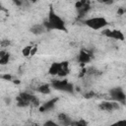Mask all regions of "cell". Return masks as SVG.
I'll use <instances>...</instances> for the list:
<instances>
[{"label": "cell", "mask_w": 126, "mask_h": 126, "mask_svg": "<svg viewBox=\"0 0 126 126\" xmlns=\"http://www.w3.org/2000/svg\"><path fill=\"white\" fill-rule=\"evenodd\" d=\"M43 26L47 31H60V32H67L65 21L54 11L53 7L50 6L47 14V19L43 21Z\"/></svg>", "instance_id": "6da1fadb"}, {"label": "cell", "mask_w": 126, "mask_h": 126, "mask_svg": "<svg viewBox=\"0 0 126 126\" xmlns=\"http://www.w3.org/2000/svg\"><path fill=\"white\" fill-rule=\"evenodd\" d=\"M84 24L88 28L94 31H98V30H103L108 25V22L104 17H91L85 19Z\"/></svg>", "instance_id": "7a4b0ae2"}, {"label": "cell", "mask_w": 126, "mask_h": 126, "mask_svg": "<svg viewBox=\"0 0 126 126\" xmlns=\"http://www.w3.org/2000/svg\"><path fill=\"white\" fill-rule=\"evenodd\" d=\"M50 86H51V88H53L54 90H57V91L70 93V94H72L74 92V86L71 83H69V81L66 79L61 78V79L52 80L50 82Z\"/></svg>", "instance_id": "3957f363"}, {"label": "cell", "mask_w": 126, "mask_h": 126, "mask_svg": "<svg viewBox=\"0 0 126 126\" xmlns=\"http://www.w3.org/2000/svg\"><path fill=\"white\" fill-rule=\"evenodd\" d=\"M109 96L111 100L117 101L121 104H125L126 101V94L123 91L122 88L120 87H115L109 90Z\"/></svg>", "instance_id": "277c9868"}, {"label": "cell", "mask_w": 126, "mask_h": 126, "mask_svg": "<svg viewBox=\"0 0 126 126\" xmlns=\"http://www.w3.org/2000/svg\"><path fill=\"white\" fill-rule=\"evenodd\" d=\"M75 9H76L77 14L80 18L84 17L89 12V10L91 9L90 0H78L75 3Z\"/></svg>", "instance_id": "5b68a950"}, {"label": "cell", "mask_w": 126, "mask_h": 126, "mask_svg": "<svg viewBox=\"0 0 126 126\" xmlns=\"http://www.w3.org/2000/svg\"><path fill=\"white\" fill-rule=\"evenodd\" d=\"M98 108L103 111L118 110L120 108V103L114 100H103L98 104Z\"/></svg>", "instance_id": "8992f818"}, {"label": "cell", "mask_w": 126, "mask_h": 126, "mask_svg": "<svg viewBox=\"0 0 126 126\" xmlns=\"http://www.w3.org/2000/svg\"><path fill=\"white\" fill-rule=\"evenodd\" d=\"M101 33L108 37V38H112V39H115V40H120V41H123L125 36L123 34V32L119 30H103L101 32Z\"/></svg>", "instance_id": "52a82bcc"}, {"label": "cell", "mask_w": 126, "mask_h": 126, "mask_svg": "<svg viewBox=\"0 0 126 126\" xmlns=\"http://www.w3.org/2000/svg\"><path fill=\"white\" fill-rule=\"evenodd\" d=\"M93 58V53L92 51L88 50V49H84L82 48L80 51H79V54H78V62L82 65H85L89 62H91Z\"/></svg>", "instance_id": "ba28073f"}, {"label": "cell", "mask_w": 126, "mask_h": 126, "mask_svg": "<svg viewBox=\"0 0 126 126\" xmlns=\"http://www.w3.org/2000/svg\"><path fill=\"white\" fill-rule=\"evenodd\" d=\"M69 73H70L69 62H67V61L59 62V69H58L57 77H59V78H65Z\"/></svg>", "instance_id": "9c48e42d"}, {"label": "cell", "mask_w": 126, "mask_h": 126, "mask_svg": "<svg viewBox=\"0 0 126 126\" xmlns=\"http://www.w3.org/2000/svg\"><path fill=\"white\" fill-rule=\"evenodd\" d=\"M58 98H52L50 100H47L46 102H44L41 106H39V111L41 112H45V111H49V110H52L57 102Z\"/></svg>", "instance_id": "30bf717a"}, {"label": "cell", "mask_w": 126, "mask_h": 126, "mask_svg": "<svg viewBox=\"0 0 126 126\" xmlns=\"http://www.w3.org/2000/svg\"><path fill=\"white\" fill-rule=\"evenodd\" d=\"M31 32H32V33H33L35 35H39V34H42L43 32H47V30L45 29L43 24H35V25L32 26Z\"/></svg>", "instance_id": "8fae6325"}, {"label": "cell", "mask_w": 126, "mask_h": 126, "mask_svg": "<svg viewBox=\"0 0 126 126\" xmlns=\"http://www.w3.org/2000/svg\"><path fill=\"white\" fill-rule=\"evenodd\" d=\"M57 119L60 124L62 125H72V120L71 118L66 114V113H59L57 116Z\"/></svg>", "instance_id": "7c38bea8"}, {"label": "cell", "mask_w": 126, "mask_h": 126, "mask_svg": "<svg viewBox=\"0 0 126 126\" xmlns=\"http://www.w3.org/2000/svg\"><path fill=\"white\" fill-rule=\"evenodd\" d=\"M36 91L42 94H49L51 93V86L50 84H40L37 88H36Z\"/></svg>", "instance_id": "4fadbf2b"}, {"label": "cell", "mask_w": 126, "mask_h": 126, "mask_svg": "<svg viewBox=\"0 0 126 126\" xmlns=\"http://www.w3.org/2000/svg\"><path fill=\"white\" fill-rule=\"evenodd\" d=\"M10 60V54L6 50L0 51V65H7Z\"/></svg>", "instance_id": "5bb4252c"}, {"label": "cell", "mask_w": 126, "mask_h": 126, "mask_svg": "<svg viewBox=\"0 0 126 126\" xmlns=\"http://www.w3.org/2000/svg\"><path fill=\"white\" fill-rule=\"evenodd\" d=\"M58 69H59V62H53L48 69V74L51 76H57Z\"/></svg>", "instance_id": "9a60e30c"}, {"label": "cell", "mask_w": 126, "mask_h": 126, "mask_svg": "<svg viewBox=\"0 0 126 126\" xmlns=\"http://www.w3.org/2000/svg\"><path fill=\"white\" fill-rule=\"evenodd\" d=\"M16 100H17V105H18L19 107H27V106H30V105H31V104H30L26 99H24L20 94L17 96Z\"/></svg>", "instance_id": "2e32d148"}, {"label": "cell", "mask_w": 126, "mask_h": 126, "mask_svg": "<svg viewBox=\"0 0 126 126\" xmlns=\"http://www.w3.org/2000/svg\"><path fill=\"white\" fill-rule=\"evenodd\" d=\"M32 45H28V46L24 47V49H23L22 53H23V55H24L25 57L31 56V50H32Z\"/></svg>", "instance_id": "e0dca14e"}, {"label": "cell", "mask_w": 126, "mask_h": 126, "mask_svg": "<svg viewBox=\"0 0 126 126\" xmlns=\"http://www.w3.org/2000/svg\"><path fill=\"white\" fill-rule=\"evenodd\" d=\"M72 125H77V126H86L87 125V122L84 121L83 119L80 120V121H73L72 122Z\"/></svg>", "instance_id": "ac0fdd59"}, {"label": "cell", "mask_w": 126, "mask_h": 126, "mask_svg": "<svg viewBox=\"0 0 126 126\" xmlns=\"http://www.w3.org/2000/svg\"><path fill=\"white\" fill-rule=\"evenodd\" d=\"M0 45H1L2 47L6 48V47H8V46L10 45V40H9V39H3V40L0 41Z\"/></svg>", "instance_id": "d6986e66"}, {"label": "cell", "mask_w": 126, "mask_h": 126, "mask_svg": "<svg viewBox=\"0 0 126 126\" xmlns=\"http://www.w3.org/2000/svg\"><path fill=\"white\" fill-rule=\"evenodd\" d=\"M12 2L17 6V7H22L24 5L25 0H12Z\"/></svg>", "instance_id": "ffe728a7"}, {"label": "cell", "mask_w": 126, "mask_h": 126, "mask_svg": "<svg viewBox=\"0 0 126 126\" xmlns=\"http://www.w3.org/2000/svg\"><path fill=\"white\" fill-rule=\"evenodd\" d=\"M84 96H85L86 98H92V97H94V93H93V92H89V93H86Z\"/></svg>", "instance_id": "44dd1931"}, {"label": "cell", "mask_w": 126, "mask_h": 126, "mask_svg": "<svg viewBox=\"0 0 126 126\" xmlns=\"http://www.w3.org/2000/svg\"><path fill=\"white\" fill-rule=\"evenodd\" d=\"M44 125H54V126H56V125H57V123H56L55 121H51V120H48V121H46V122L44 123Z\"/></svg>", "instance_id": "7402d4cb"}, {"label": "cell", "mask_w": 126, "mask_h": 126, "mask_svg": "<svg viewBox=\"0 0 126 126\" xmlns=\"http://www.w3.org/2000/svg\"><path fill=\"white\" fill-rule=\"evenodd\" d=\"M98 1H100V2H102V3H110V2L115 1V0H98Z\"/></svg>", "instance_id": "603a6c76"}, {"label": "cell", "mask_w": 126, "mask_h": 126, "mask_svg": "<svg viewBox=\"0 0 126 126\" xmlns=\"http://www.w3.org/2000/svg\"><path fill=\"white\" fill-rule=\"evenodd\" d=\"M29 2H31V3H35V2H37V0H28Z\"/></svg>", "instance_id": "cb8c5ba5"}]
</instances>
